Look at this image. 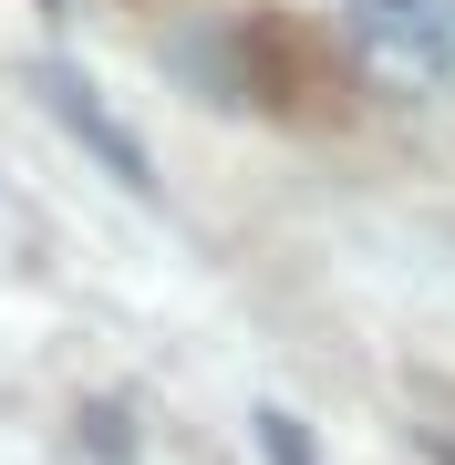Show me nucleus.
<instances>
[{"instance_id": "obj_2", "label": "nucleus", "mask_w": 455, "mask_h": 465, "mask_svg": "<svg viewBox=\"0 0 455 465\" xmlns=\"http://www.w3.org/2000/svg\"><path fill=\"white\" fill-rule=\"evenodd\" d=\"M42 104H52V114H63V124H73V134H84V145L104 155V176H114V186L155 197V166H145V145H135V134H124L114 114H104V104H94V84H84L73 63H42Z\"/></svg>"}, {"instance_id": "obj_3", "label": "nucleus", "mask_w": 455, "mask_h": 465, "mask_svg": "<svg viewBox=\"0 0 455 465\" xmlns=\"http://www.w3.org/2000/svg\"><path fill=\"white\" fill-rule=\"evenodd\" d=\"M259 445H270V465H321V445H311L301 414H259Z\"/></svg>"}, {"instance_id": "obj_4", "label": "nucleus", "mask_w": 455, "mask_h": 465, "mask_svg": "<svg viewBox=\"0 0 455 465\" xmlns=\"http://www.w3.org/2000/svg\"><path fill=\"white\" fill-rule=\"evenodd\" d=\"M435 455H445V465H455V434H445V445H435Z\"/></svg>"}, {"instance_id": "obj_1", "label": "nucleus", "mask_w": 455, "mask_h": 465, "mask_svg": "<svg viewBox=\"0 0 455 465\" xmlns=\"http://www.w3.org/2000/svg\"><path fill=\"white\" fill-rule=\"evenodd\" d=\"M341 42L393 94H445L455 84V0H341Z\"/></svg>"}]
</instances>
